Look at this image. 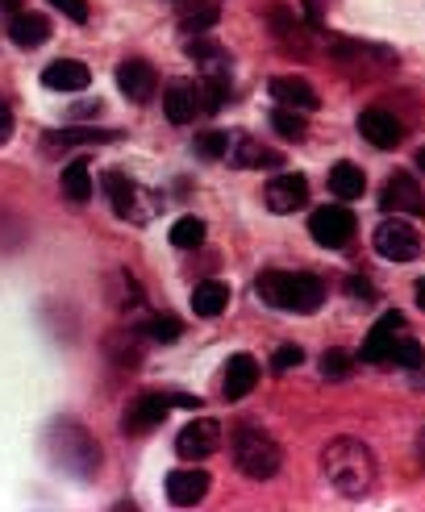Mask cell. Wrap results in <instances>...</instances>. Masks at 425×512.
I'll use <instances>...</instances> for the list:
<instances>
[{"label": "cell", "mask_w": 425, "mask_h": 512, "mask_svg": "<svg viewBox=\"0 0 425 512\" xmlns=\"http://www.w3.org/2000/svg\"><path fill=\"white\" fill-rule=\"evenodd\" d=\"M321 471L342 496H367L375 483V454L359 438H334L321 450Z\"/></svg>", "instance_id": "cell-1"}, {"label": "cell", "mask_w": 425, "mask_h": 512, "mask_svg": "<svg viewBox=\"0 0 425 512\" xmlns=\"http://www.w3.org/2000/svg\"><path fill=\"white\" fill-rule=\"evenodd\" d=\"M255 288L263 296V304L271 309H284V313H313L321 309L325 288L317 275H300V271H263L255 279Z\"/></svg>", "instance_id": "cell-2"}, {"label": "cell", "mask_w": 425, "mask_h": 512, "mask_svg": "<svg viewBox=\"0 0 425 512\" xmlns=\"http://www.w3.org/2000/svg\"><path fill=\"white\" fill-rule=\"evenodd\" d=\"M46 450H50V458H55V463H59L63 471L80 475V479H88V475L100 467V450H96V438H92L88 429L71 425V421H59L55 429H50Z\"/></svg>", "instance_id": "cell-3"}, {"label": "cell", "mask_w": 425, "mask_h": 512, "mask_svg": "<svg viewBox=\"0 0 425 512\" xmlns=\"http://www.w3.org/2000/svg\"><path fill=\"white\" fill-rule=\"evenodd\" d=\"M234 467L246 479H271L284 467V450L275 446L263 429L255 425H238L234 429Z\"/></svg>", "instance_id": "cell-4"}, {"label": "cell", "mask_w": 425, "mask_h": 512, "mask_svg": "<svg viewBox=\"0 0 425 512\" xmlns=\"http://www.w3.org/2000/svg\"><path fill=\"white\" fill-rule=\"evenodd\" d=\"M196 400L192 396H180V392H150V396H138L130 408H125V417H121V429L125 433H134V438H142V433L155 429L171 408H192Z\"/></svg>", "instance_id": "cell-5"}, {"label": "cell", "mask_w": 425, "mask_h": 512, "mask_svg": "<svg viewBox=\"0 0 425 512\" xmlns=\"http://www.w3.org/2000/svg\"><path fill=\"white\" fill-rule=\"evenodd\" d=\"M371 242H375V254L388 263H413L421 254V234L409 221H380Z\"/></svg>", "instance_id": "cell-6"}, {"label": "cell", "mask_w": 425, "mask_h": 512, "mask_svg": "<svg viewBox=\"0 0 425 512\" xmlns=\"http://www.w3.org/2000/svg\"><path fill=\"white\" fill-rule=\"evenodd\" d=\"M309 234L321 246L338 250V246H346L350 238H355V213L338 209V204H321V209H313V217H309Z\"/></svg>", "instance_id": "cell-7"}, {"label": "cell", "mask_w": 425, "mask_h": 512, "mask_svg": "<svg viewBox=\"0 0 425 512\" xmlns=\"http://www.w3.org/2000/svg\"><path fill=\"white\" fill-rule=\"evenodd\" d=\"M263 200H267L271 213H296V209H305V200H309L305 175H300V171H275V179H267V188H263Z\"/></svg>", "instance_id": "cell-8"}, {"label": "cell", "mask_w": 425, "mask_h": 512, "mask_svg": "<svg viewBox=\"0 0 425 512\" xmlns=\"http://www.w3.org/2000/svg\"><path fill=\"white\" fill-rule=\"evenodd\" d=\"M380 204H384V213H413V217H425V192H421V184L413 179V171H392Z\"/></svg>", "instance_id": "cell-9"}, {"label": "cell", "mask_w": 425, "mask_h": 512, "mask_svg": "<svg viewBox=\"0 0 425 512\" xmlns=\"http://www.w3.org/2000/svg\"><path fill=\"white\" fill-rule=\"evenodd\" d=\"M221 446V425L213 417H196L180 429V438H175V450H180V458H188V463H200V458H209L213 450Z\"/></svg>", "instance_id": "cell-10"}, {"label": "cell", "mask_w": 425, "mask_h": 512, "mask_svg": "<svg viewBox=\"0 0 425 512\" xmlns=\"http://www.w3.org/2000/svg\"><path fill=\"white\" fill-rule=\"evenodd\" d=\"M117 88H121L125 100H134V105H146V100L155 96V88H159V75H155V67H150L146 59H125V63L117 67Z\"/></svg>", "instance_id": "cell-11"}, {"label": "cell", "mask_w": 425, "mask_h": 512, "mask_svg": "<svg viewBox=\"0 0 425 512\" xmlns=\"http://www.w3.org/2000/svg\"><path fill=\"white\" fill-rule=\"evenodd\" d=\"M105 192H109V204H113V213H121L125 221H146V204H142V192L130 175H121V171H109L105 175Z\"/></svg>", "instance_id": "cell-12"}, {"label": "cell", "mask_w": 425, "mask_h": 512, "mask_svg": "<svg viewBox=\"0 0 425 512\" xmlns=\"http://www.w3.org/2000/svg\"><path fill=\"white\" fill-rule=\"evenodd\" d=\"M255 383H259V363L250 354H230L225 358V371H221V392L225 400H242L255 392Z\"/></svg>", "instance_id": "cell-13"}, {"label": "cell", "mask_w": 425, "mask_h": 512, "mask_svg": "<svg viewBox=\"0 0 425 512\" xmlns=\"http://www.w3.org/2000/svg\"><path fill=\"white\" fill-rule=\"evenodd\" d=\"M225 159H230L234 167H250V171H280L284 167V155L280 150H271V146H263L259 138H238L230 150H225Z\"/></svg>", "instance_id": "cell-14"}, {"label": "cell", "mask_w": 425, "mask_h": 512, "mask_svg": "<svg viewBox=\"0 0 425 512\" xmlns=\"http://www.w3.org/2000/svg\"><path fill=\"white\" fill-rule=\"evenodd\" d=\"M359 134H363L371 146H380V150H392V146H400V138H405L400 121H396L388 109H363V113H359Z\"/></svg>", "instance_id": "cell-15"}, {"label": "cell", "mask_w": 425, "mask_h": 512, "mask_svg": "<svg viewBox=\"0 0 425 512\" xmlns=\"http://www.w3.org/2000/svg\"><path fill=\"white\" fill-rule=\"evenodd\" d=\"M121 138L117 130H88V125H67V130H50L42 134V150L46 155H63L71 146H96V142H113Z\"/></svg>", "instance_id": "cell-16"}, {"label": "cell", "mask_w": 425, "mask_h": 512, "mask_svg": "<svg viewBox=\"0 0 425 512\" xmlns=\"http://www.w3.org/2000/svg\"><path fill=\"white\" fill-rule=\"evenodd\" d=\"M163 113H167L171 125L196 121V113H200V92H196V84H188V80L167 84V92H163Z\"/></svg>", "instance_id": "cell-17"}, {"label": "cell", "mask_w": 425, "mask_h": 512, "mask_svg": "<svg viewBox=\"0 0 425 512\" xmlns=\"http://www.w3.org/2000/svg\"><path fill=\"white\" fill-rule=\"evenodd\" d=\"M88 80H92V71H88V63H80V59H59V63H50V67L42 71V84H46L50 92H84Z\"/></svg>", "instance_id": "cell-18"}, {"label": "cell", "mask_w": 425, "mask_h": 512, "mask_svg": "<svg viewBox=\"0 0 425 512\" xmlns=\"http://www.w3.org/2000/svg\"><path fill=\"white\" fill-rule=\"evenodd\" d=\"M396 329H400V313H384L380 325H371V334L363 338V350H359L363 363H388L392 346H396V338H392Z\"/></svg>", "instance_id": "cell-19"}, {"label": "cell", "mask_w": 425, "mask_h": 512, "mask_svg": "<svg viewBox=\"0 0 425 512\" xmlns=\"http://www.w3.org/2000/svg\"><path fill=\"white\" fill-rule=\"evenodd\" d=\"M209 492V475L205 471H171L167 475V500L180 504V508H192L200 504Z\"/></svg>", "instance_id": "cell-20"}, {"label": "cell", "mask_w": 425, "mask_h": 512, "mask_svg": "<svg viewBox=\"0 0 425 512\" xmlns=\"http://www.w3.org/2000/svg\"><path fill=\"white\" fill-rule=\"evenodd\" d=\"M267 88H271V96L280 100L284 109H296V113H313V109H317V92H313V84L296 80V75H280V80H271Z\"/></svg>", "instance_id": "cell-21"}, {"label": "cell", "mask_w": 425, "mask_h": 512, "mask_svg": "<svg viewBox=\"0 0 425 512\" xmlns=\"http://www.w3.org/2000/svg\"><path fill=\"white\" fill-rule=\"evenodd\" d=\"M9 38L17 46H25V50L42 46L50 38V21L42 13H9Z\"/></svg>", "instance_id": "cell-22"}, {"label": "cell", "mask_w": 425, "mask_h": 512, "mask_svg": "<svg viewBox=\"0 0 425 512\" xmlns=\"http://www.w3.org/2000/svg\"><path fill=\"white\" fill-rule=\"evenodd\" d=\"M330 192H334L338 200H359V196L367 192L363 167H355V163H334V171H330Z\"/></svg>", "instance_id": "cell-23"}, {"label": "cell", "mask_w": 425, "mask_h": 512, "mask_svg": "<svg viewBox=\"0 0 425 512\" xmlns=\"http://www.w3.org/2000/svg\"><path fill=\"white\" fill-rule=\"evenodd\" d=\"M225 304H230V288L217 284V279H209V284H200L192 292V313H200V317H221Z\"/></svg>", "instance_id": "cell-24"}, {"label": "cell", "mask_w": 425, "mask_h": 512, "mask_svg": "<svg viewBox=\"0 0 425 512\" xmlns=\"http://www.w3.org/2000/svg\"><path fill=\"white\" fill-rule=\"evenodd\" d=\"M63 196L75 200V204H84L92 196V167H88V159L67 163V171H63Z\"/></svg>", "instance_id": "cell-25"}, {"label": "cell", "mask_w": 425, "mask_h": 512, "mask_svg": "<svg viewBox=\"0 0 425 512\" xmlns=\"http://www.w3.org/2000/svg\"><path fill=\"white\" fill-rule=\"evenodd\" d=\"M217 0H196V5L180 17V30L184 34H205V30H213V25H217Z\"/></svg>", "instance_id": "cell-26"}, {"label": "cell", "mask_w": 425, "mask_h": 512, "mask_svg": "<svg viewBox=\"0 0 425 512\" xmlns=\"http://www.w3.org/2000/svg\"><path fill=\"white\" fill-rule=\"evenodd\" d=\"M171 246L175 250H196V246H205V221L200 217H180L171 225Z\"/></svg>", "instance_id": "cell-27"}, {"label": "cell", "mask_w": 425, "mask_h": 512, "mask_svg": "<svg viewBox=\"0 0 425 512\" xmlns=\"http://www.w3.org/2000/svg\"><path fill=\"white\" fill-rule=\"evenodd\" d=\"M225 96H230V75L225 71H209L205 75V88H200V113H213V109H221L225 105Z\"/></svg>", "instance_id": "cell-28"}, {"label": "cell", "mask_w": 425, "mask_h": 512, "mask_svg": "<svg viewBox=\"0 0 425 512\" xmlns=\"http://www.w3.org/2000/svg\"><path fill=\"white\" fill-rule=\"evenodd\" d=\"M271 125H275V134L288 138V142H300V138H305V130H309L305 113H296V109H280V113L271 117Z\"/></svg>", "instance_id": "cell-29"}, {"label": "cell", "mask_w": 425, "mask_h": 512, "mask_svg": "<svg viewBox=\"0 0 425 512\" xmlns=\"http://www.w3.org/2000/svg\"><path fill=\"white\" fill-rule=\"evenodd\" d=\"M184 329H180V317H155V321H146V329H142V338H150V342H175Z\"/></svg>", "instance_id": "cell-30"}, {"label": "cell", "mask_w": 425, "mask_h": 512, "mask_svg": "<svg viewBox=\"0 0 425 512\" xmlns=\"http://www.w3.org/2000/svg\"><path fill=\"white\" fill-rule=\"evenodd\" d=\"M225 142H230V134H221V130L200 134V138H196V155H200V159H225V150H230Z\"/></svg>", "instance_id": "cell-31"}, {"label": "cell", "mask_w": 425, "mask_h": 512, "mask_svg": "<svg viewBox=\"0 0 425 512\" xmlns=\"http://www.w3.org/2000/svg\"><path fill=\"white\" fill-rule=\"evenodd\" d=\"M421 342L417 338H396V346H392V363H400V367H421Z\"/></svg>", "instance_id": "cell-32"}, {"label": "cell", "mask_w": 425, "mask_h": 512, "mask_svg": "<svg viewBox=\"0 0 425 512\" xmlns=\"http://www.w3.org/2000/svg\"><path fill=\"white\" fill-rule=\"evenodd\" d=\"M138 338H142V334H113V338H109V354H117L125 367H134V363H138V346H134Z\"/></svg>", "instance_id": "cell-33"}, {"label": "cell", "mask_w": 425, "mask_h": 512, "mask_svg": "<svg viewBox=\"0 0 425 512\" xmlns=\"http://www.w3.org/2000/svg\"><path fill=\"white\" fill-rule=\"evenodd\" d=\"M321 375H325V379H346V375H350V358L338 354V350L321 354Z\"/></svg>", "instance_id": "cell-34"}, {"label": "cell", "mask_w": 425, "mask_h": 512, "mask_svg": "<svg viewBox=\"0 0 425 512\" xmlns=\"http://www.w3.org/2000/svg\"><path fill=\"white\" fill-rule=\"evenodd\" d=\"M300 363H305V350L300 346H284V350H275V358H271L275 371H288V367H300Z\"/></svg>", "instance_id": "cell-35"}, {"label": "cell", "mask_w": 425, "mask_h": 512, "mask_svg": "<svg viewBox=\"0 0 425 512\" xmlns=\"http://www.w3.org/2000/svg\"><path fill=\"white\" fill-rule=\"evenodd\" d=\"M50 5H55L63 17H71V21H88V5H84V0H50Z\"/></svg>", "instance_id": "cell-36"}, {"label": "cell", "mask_w": 425, "mask_h": 512, "mask_svg": "<svg viewBox=\"0 0 425 512\" xmlns=\"http://www.w3.org/2000/svg\"><path fill=\"white\" fill-rule=\"evenodd\" d=\"M9 138H13V105L0 96V142H9Z\"/></svg>", "instance_id": "cell-37"}, {"label": "cell", "mask_w": 425, "mask_h": 512, "mask_svg": "<svg viewBox=\"0 0 425 512\" xmlns=\"http://www.w3.org/2000/svg\"><path fill=\"white\" fill-rule=\"evenodd\" d=\"M350 288H355V296H363V300H367V296H371V288H367V284H363V279H359V275H355V279H350Z\"/></svg>", "instance_id": "cell-38"}, {"label": "cell", "mask_w": 425, "mask_h": 512, "mask_svg": "<svg viewBox=\"0 0 425 512\" xmlns=\"http://www.w3.org/2000/svg\"><path fill=\"white\" fill-rule=\"evenodd\" d=\"M417 458H421V467H425V429H421V438H417Z\"/></svg>", "instance_id": "cell-39"}, {"label": "cell", "mask_w": 425, "mask_h": 512, "mask_svg": "<svg viewBox=\"0 0 425 512\" xmlns=\"http://www.w3.org/2000/svg\"><path fill=\"white\" fill-rule=\"evenodd\" d=\"M417 304L425 309V279H417Z\"/></svg>", "instance_id": "cell-40"}, {"label": "cell", "mask_w": 425, "mask_h": 512, "mask_svg": "<svg viewBox=\"0 0 425 512\" xmlns=\"http://www.w3.org/2000/svg\"><path fill=\"white\" fill-rule=\"evenodd\" d=\"M0 9H5V13H13V9H17V0H0Z\"/></svg>", "instance_id": "cell-41"}]
</instances>
